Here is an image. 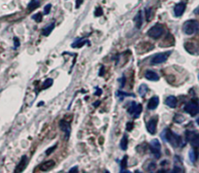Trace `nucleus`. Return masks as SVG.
<instances>
[{"mask_svg": "<svg viewBox=\"0 0 199 173\" xmlns=\"http://www.w3.org/2000/svg\"><path fill=\"white\" fill-rule=\"evenodd\" d=\"M185 111L190 116H195L199 113V100H192L185 106Z\"/></svg>", "mask_w": 199, "mask_h": 173, "instance_id": "nucleus-3", "label": "nucleus"}, {"mask_svg": "<svg viewBox=\"0 0 199 173\" xmlns=\"http://www.w3.org/2000/svg\"><path fill=\"white\" fill-rule=\"evenodd\" d=\"M155 167H157V166H155V163H151V164L149 166V169H150V171H151L153 169H155Z\"/></svg>", "mask_w": 199, "mask_h": 173, "instance_id": "nucleus-38", "label": "nucleus"}, {"mask_svg": "<svg viewBox=\"0 0 199 173\" xmlns=\"http://www.w3.org/2000/svg\"><path fill=\"white\" fill-rule=\"evenodd\" d=\"M185 48L190 54H196L198 51V47L197 45L193 44V43H186L185 44Z\"/></svg>", "mask_w": 199, "mask_h": 173, "instance_id": "nucleus-15", "label": "nucleus"}, {"mask_svg": "<svg viewBox=\"0 0 199 173\" xmlns=\"http://www.w3.org/2000/svg\"><path fill=\"white\" fill-rule=\"evenodd\" d=\"M124 83H125V78L123 77V78H122V84H120V86H124Z\"/></svg>", "mask_w": 199, "mask_h": 173, "instance_id": "nucleus-40", "label": "nucleus"}, {"mask_svg": "<svg viewBox=\"0 0 199 173\" xmlns=\"http://www.w3.org/2000/svg\"><path fill=\"white\" fill-rule=\"evenodd\" d=\"M94 14H95V17H100V16H102V15H103L102 8L97 7L96 9H95V11H94Z\"/></svg>", "mask_w": 199, "mask_h": 173, "instance_id": "nucleus-30", "label": "nucleus"}, {"mask_svg": "<svg viewBox=\"0 0 199 173\" xmlns=\"http://www.w3.org/2000/svg\"><path fill=\"white\" fill-rule=\"evenodd\" d=\"M172 172H184V170H183V168H182V167H177V166H175V167H174V170H173Z\"/></svg>", "mask_w": 199, "mask_h": 173, "instance_id": "nucleus-37", "label": "nucleus"}, {"mask_svg": "<svg viewBox=\"0 0 199 173\" xmlns=\"http://www.w3.org/2000/svg\"><path fill=\"white\" fill-rule=\"evenodd\" d=\"M53 84V79H47L45 82H44V84H43V89H48V88H50V86H52Z\"/></svg>", "mask_w": 199, "mask_h": 173, "instance_id": "nucleus-25", "label": "nucleus"}, {"mask_svg": "<svg viewBox=\"0 0 199 173\" xmlns=\"http://www.w3.org/2000/svg\"><path fill=\"white\" fill-rule=\"evenodd\" d=\"M98 104H99V101H97V102H95V103H94V106H97Z\"/></svg>", "mask_w": 199, "mask_h": 173, "instance_id": "nucleus-44", "label": "nucleus"}, {"mask_svg": "<svg viewBox=\"0 0 199 173\" xmlns=\"http://www.w3.org/2000/svg\"><path fill=\"white\" fill-rule=\"evenodd\" d=\"M157 119H151L147 123V130L150 134H155L157 132Z\"/></svg>", "mask_w": 199, "mask_h": 173, "instance_id": "nucleus-7", "label": "nucleus"}, {"mask_svg": "<svg viewBox=\"0 0 199 173\" xmlns=\"http://www.w3.org/2000/svg\"><path fill=\"white\" fill-rule=\"evenodd\" d=\"M153 18V9H147L146 10V19L147 21H151Z\"/></svg>", "mask_w": 199, "mask_h": 173, "instance_id": "nucleus-28", "label": "nucleus"}, {"mask_svg": "<svg viewBox=\"0 0 199 173\" xmlns=\"http://www.w3.org/2000/svg\"><path fill=\"white\" fill-rule=\"evenodd\" d=\"M147 92H148V86H147L146 84H142L138 88V93H139L140 96H142V97L145 96V94L147 93Z\"/></svg>", "mask_w": 199, "mask_h": 173, "instance_id": "nucleus-19", "label": "nucleus"}, {"mask_svg": "<svg viewBox=\"0 0 199 173\" xmlns=\"http://www.w3.org/2000/svg\"><path fill=\"white\" fill-rule=\"evenodd\" d=\"M50 9H52V5H50V4L46 5V7L44 8V14L45 15H49L50 12Z\"/></svg>", "mask_w": 199, "mask_h": 173, "instance_id": "nucleus-33", "label": "nucleus"}, {"mask_svg": "<svg viewBox=\"0 0 199 173\" xmlns=\"http://www.w3.org/2000/svg\"><path fill=\"white\" fill-rule=\"evenodd\" d=\"M190 144L192 145L193 147H199V134H194L193 137L190 139Z\"/></svg>", "mask_w": 199, "mask_h": 173, "instance_id": "nucleus-22", "label": "nucleus"}, {"mask_svg": "<svg viewBox=\"0 0 199 173\" xmlns=\"http://www.w3.org/2000/svg\"><path fill=\"white\" fill-rule=\"evenodd\" d=\"M128 146V138L126 135H123L122 141H120V149L123 151H125Z\"/></svg>", "mask_w": 199, "mask_h": 173, "instance_id": "nucleus-20", "label": "nucleus"}, {"mask_svg": "<svg viewBox=\"0 0 199 173\" xmlns=\"http://www.w3.org/2000/svg\"><path fill=\"white\" fill-rule=\"evenodd\" d=\"M150 149L155 159H159L161 157V145L157 139H153L151 141Z\"/></svg>", "mask_w": 199, "mask_h": 173, "instance_id": "nucleus-4", "label": "nucleus"}, {"mask_svg": "<svg viewBox=\"0 0 199 173\" xmlns=\"http://www.w3.org/2000/svg\"><path fill=\"white\" fill-rule=\"evenodd\" d=\"M196 123H197V125H199V118H198V119L196 120Z\"/></svg>", "mask_w": 199, "mask_h": 173, "instance_id": "nucleus-45", "label": "nucleus"}, {"mask_svg": "<svg viewBox=\"0 0 199 173\" xmlns=\"http://www.w3.org/2000/svg\"><path fill=\"white\" fill-rule=\"evenodd\" d=\"M85 42H88V41H85V39H83V38H80V39H78L77 41H75L74 43H72V48H80V47H82L83 45H85Z\"/></svg>", "mask_w": 199, "mask_h": 173, "instance_id": "nucleus-21", "label": "nucleus"}, {"mask_svg": "<svg viewBox=\"0 0 199 173\" xmlns=\"http://www.w3.org/2000/svg\"><path fill=\"white\" fill-rule=\"evenodd\" d=\"M77 171H78V167H77V166H74V167H72L71 169L69 170L70 173H72V172H77Z\"/></svg>", "mask_w": 199, "mask_h": 173, "instance_id": "nucleus-39", "label": "nucleus"}, {"mask_svg": "<svg viewBox=\"0 0 199 173\" xmlns=\"http://www.w3.org/2000/svg\"><path fill=\"white\" fill-rule=\"evenodd\" d=\"M161 137L164 141L169 142L174 148L182 147L183 145H184L181 136L176 134V133L173 132L172 130H169V129H165V130L163 131V133H161Z\"/></svg>", "mask_w": 199, "mask_h": 173, "instance_id": "nucleus-1", "label": "nucleus"}, {"mask_svg": "<svg viewBox=\"0 0 199 173\" xmlns=\"http://www.w3.org/2000/svg\"><path fill=\"white\" fill-rule=\"evenodd\" d=\"M56 146H57V145H54V146H52L50 148L47 149V150H46V155H47V156H50V155L52 154V153L56 149Z\"/></svg>", "mask_w": 199, "mask_h": 173, "instance_id": "nucleus-31", "label": "nucleus"}, {"mask_svg": "<svg viewBox=\"0 0 199 173\" xmlns=\"http://www.w3.org/2000/svg\"><path fill=\"white\" fill-rule=\"evenodd\" d=\"M189 160H192V163H194L196 160V158H197L196 152L194 151L193 149H192V150H190L189 153Z\"/></svg>", "mask_w": 199, "mask_h": 173, "instance_id": "nucleus-24", "label": "nucleus"}, {"mask_svg": "<svg viewBox=\"0 0 199 173\" xmlns=\"http://www.w3.org/2000/svg\"><path fill=\"white\" fill-rule=\"evenodd\" d=\"M56 166V163H54V160H48V162H45L43 163L40 166H39V169L41 171H49L52 169L53 167H54Z\"/></svg>", "mask_w": 199, "mask_h": 173, "instance_id": "nucleus-10", "label": "nucleus"}, {"mask_svg": "<svg viewBox=\"0 0 199 173\" xmlns=\"http://www.w3.org/2000/svg\"><path fill=\"white\" fill-rule=\"evenodd\" d=\"M59 128L61 130L65 133L66 138H68V137L70 136V132H71V127H70L69 123H67V122L64 120H61L59 122Z\"/></svg>", "mask_w": 199, "mask_h": 173, "instance_id": "nucleus-8", "label": "nucleus"}, {"mask_svg": "<svg viewBox=\"0 0 199 173\" xmlns=\"http://www.w3.org/2000/svg\"><path fill=\"white\" fill-rule=\"evenodd\" d=\"M27 163H28V160H27V157L26 156H22V158L21 160V162L19 163V164L17 166L15 169V172L18 173V172H22L25 170V168L27 166Z\"/></svg>", "mask_w": 199, "mask_h": 173, "instance_id": "nucleus-9", "label": "nucleus"}, {"mask_svg": "<svg viewBox=\"0 0 199 173\" xmlns=\"http://www.w3.org/2000/svg\"><path fill=\"white\" fill-rule=\"evenodd\" d=\"M170 54H171V52H165V53L157 54L155 56L153 57V58H151V64H160V63H163V62H165L167 60H168V57H170Z\"/></svg>", "mask_w": 199, "mask_h": 173, "instance_id": "nucleus-6", "label": "nucleus"}, {"mask_svg": "<svg viewBox=\"0 0 199 173\" xmlns=\"http://www.w3.org/2000/svg\"><path fill=\"white\" fill-rule=\"evenodd\" d=\"M137 106H138L137 103H135V102H132L131 105H130V107L127 109L128 114H130V115H134L135 112H136V110H137Z\"/></svg>", "mask_w": 199, "mask_h": 173, "instance_id": "nucleus-23", "label": "nucleus"}, {"mask_svg": "<svg viewBox=\"0 0 199 173\" xmlns=\"http://www.w3.org/2000/svg\"><path fill=\"white\" fill-rule=\"evenodd\" d=\"M53 28H54V23H52V25H50L49 26H47L43 29L42 34L44 35V36H49V35L52 33V31H53Z\"/></svg>", "mask_w": 199, "mask_h": 173, "instance_id": "nucleus-18", "label": "nucleus"}, {"mask_svg": "<svg viewBox=\"0 0 199 173\" xmlns=\"http://www.w3.org/2000/svg\"><path fill=\"white\" fill-rule=\"evenodd\" d=\"M32 19H35V21H36L37 22H41L42 19H43V15H42L41 13H38V14H36V15H33V16H32Z\"/></svg>", "mask_w": 199, "mask_h": 173, "instance_id": "nucleus-27", "label": "nucleus"}, {"mask_svg": "<svg viewBox=\"0 0 199 173\" xmlns=\"http://www.w3.org/2000/svg\"><path fill=\"white\" fill-rule=\"evenodd\" d=\"M14 45H15V46H14L15 49H17V48H19V40L18 39V37H15V38H14Z\"/></svg>", "mask_w": 199, "mask_h": 173, "instance_id": "nucleus-35", "label": "nucleus"}, {"mask_svg": "<svg viewBox=\"0 0 199 173\" xmlns=\"http://www.w3.org/2000/svg\"><path fill=\"white\" fill-rule=\"evenodd\" d=\"M159 104V99L157 96H153L148 102V109L149 110H154Z\"/></svg>", "mask_w": 199, "mask_h": 173, "instance_id": "nucleus-12", "label": "nucleus"}, {"mask_svg": "<svg viewBox=\"0 0 199 173\" xmlns=\"http://www.w3.org/2000/svg\"><path fill=\"white\" fill-rule=\"evenodd\" d=\"M120 166H122V170L125 169L126 166H127V157L125 156L123 158V160H122V163H120Z\"/></svg>", "mask_w": 199, "mask_h": 173, "instance_id": "nucleus-29", "label": "nucleus"}, {"mask_svg": "<svg viewBox=\"0 0 199 173\" xmlns=\"http://www.w3.org/2000/svg\"><path fill=\"white\" fill-rule=\"evenodd\" d=\"M101 93H102V90H101V89H97V92H95V94H96V95H100Z\"/></svg>", "mask_w": 199, "mask_h": 173, "instance_id": "nucleus-43", "label": "nucleus"}, {"mask_svg": "<svg viewBox=\"0 0 199 173\" xmlns=\"http://www.w3.org/2000/svg\"><path fill=\"white\" fill-rule=\"evenodd\" d=\"M163 32H164L163 26L160 25H155L153 27H151V29L148 31V35H149V37L151 38L158 39L163 34Z\"/></svg>", "mask_w": 199, "mask_h": 173, "instance_id": "nucleus-5", "label": "nucleus"}, {"mask_svg": "<svg viewBox=\"0 0 199 173\" xmlns=\"http://www.w3.org/2000/svg\"><path fill=\"white\" fill-rule=\"evenodd\" d=\"M193 13H194V14H195V15H198V16H199V6H198V7L196 8V9H195V10H194V11H193Z\"/></svg>", "mask_w": 199, "mask_h": 173, "instance_id": "nucleus-41", "label": "nucleus"}, {"mask_svg": "<svg viewBox=\"0 0 199 173\" xmlns=\"http://www.w3.org/2000/svg\"><path fill=\"white\" fill-rule=\"evenodd\" d=\"M145 77H146V79L150 80V81H155L157 82V81L159 80V76L154 71H151V70H148V71L146 72V74H145Z\"/></svg>", "mask_w": 199, "mask_h": 173, "instance_id": "nucleus-13", "label": "nucleus"}, {"mask_svg": "<svg viewBox=\"0 0 199 173\" xmlns=\"http://www.w3.org/2000/svg\"><path fill=\"white\" fill-rule=\"evenodd\" d=\"M83 2H84V0H77L76 1V9H78V8H80V6L83 4Z\"/></svg>", "mask_w": 199, "mask_h": 173, "instance_id": "nucleus-36", "label": "nucleus"}, {"mask_svg": "<svg viewBox=\"0 0 199 173\" xmlns=\"http://www.w3.org/2000/svg\"><path fill=\"white\" fill-rule=\"evenodd\" d=\"M165 104L170 108H175L177 106V98L173 95L168 96L165 100Z\"/></svg>", "mask_w": 199, "mask_h": 173, "instance_id": "nucleus-14", "label": "nucleus"}, {"mask_svg": "<svg viewBox=\"0 0 199 173\" xmlns=\"http://www.w3.org/2000/svg\"><path fill=\"white\" fill-rule=\"evenodd\" d=\"M39 5H40V3H39L38 0H31L30 3L28 4V6H27V10L29 12H32L33 10L37 9Z\"/></svg>", "mask_w": 199, "mask_h": 173, "instance_id": "nucleus-17", "label": "nucleus"}, {"mask_svg": "<svg viewBox=\"0 0 199 173\" xmlns=\"http://www.w3.org/2000/svg\"><path fill=\"white\" fill-rule=\"evenodd\" d=\"M174 121L176 122L177 124H181L183 121H184V117H182L181 115H176V117L174 118Z\"/></svg>", "mask_w": 199, "mask_h": 173, "instance_id": "nucleus-32", "label": "nucleus"}, {"mask_svg": "<svg viewBox=\"0 0 199 173\" xmlns=\"http://www.w3.org/2000/svg\"><path fill=\"white\" fill-rule=\"evenodd\" d=\"M186 10V4L185 3H178L174 8V13L176 17H181V16L184 14V12Z\"/></svg>", "mask_w": 199, "mask_h": 173, "instance_id": "nucleus-11", "label": "nucleus"}, {"mask_svg": "<svg viewBox=\"0 0 199 173\" xmlns=\"http://www.w3.org/2000/svg\"><path fill=\"white\" fill-rule=\"evenodd\" d=\"M133 127H134L133 124L130 123V122H128V123L126 124V130L127 131H131L132 129H133Z\"/></svg>", "mask_w": 199, "mask_h": 173, "instance_id": "nucleus-34", "label": "nucleus"}, {"mask_svg": "<svg viewBox=\"0 0 199 173\" xmlns=\"http://www.w3.org/2000/svg\"><path fill=\"white\" fill-rule=\"evenodd\" d=\"M104 67L102 66V67H101V72H99V76H103V74H104Z\"/></svg>", "mask_w": 199, "mask_h": 173, "instance_id": "nucleus-42", "label": "nucleus"}, {"mask_svg": "<svg viewBox=\"0 0 199 173\" xmlns=\"http://www.w3.org/2000/svg\"><path fill=\"white\" fill-rule=\"evenodd\" d=\"M142 110H143L142 104H138L137 110H136V112H135V114H134V118H135V119H138V118L140 117V114L142 113Z\"/></svg>", "mask_w": 199, "mask_h": 173, "instance_id": "nucleus-26", "label": "nucleus"}, {"mask_svg": "<svg viewBox=\"0 0 199 173\" xmlns=\"http://www.w3.org/2000/svg\"><path fill=\"white\" fill-rule=\"evenodd\" d=\"M199 29V22L195 19H189L186 21L183 25V30L186 35H192L196 33Z\"/></svg>", "mask_w": 199, "mask_h": 173, "instance_id": "nucleus-2", "label": "nucleus"}, {"mask_svg": "<svg viewBox=\"0 0 199 173\" xmlns=\"http://www.w3.org/2000/svg\"><path fill=\"white\" fill-rule=\"evenodd\" d=\"M134 22H135V25L137 28H140V27L142 26V23H143V15H142V12L139 11L137 15L135 16L134 18Z\"/></svg>", "mask_w": 199, "mask_h": 173, "instance_id": "nucleus-16", "label": "nucleus"}]
</instances>
